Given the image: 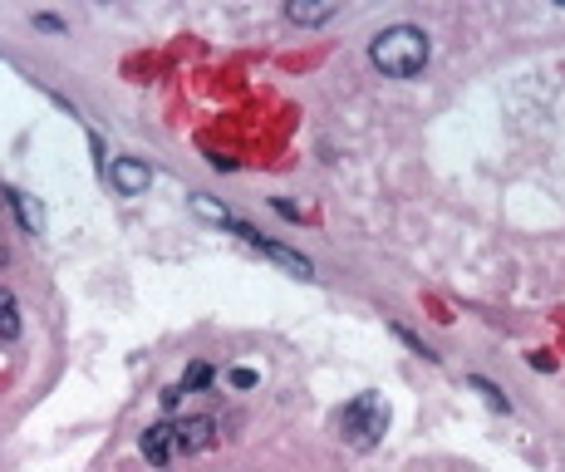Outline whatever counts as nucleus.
I'll return each mask as SVG.
<instances>
[{"label": "nucleus", "mask_w": 565, "mask_h": 472, "mask_svg": "<svg viewBox=\"0 0 565 472\" xmlns=\"http://www.w3.org/2000/svg\"><path fill=\"white\" fill-rule=\"evenodd\" d=\"M394 335H398V340H403V345H408V350H418V354H423V359H438V354L428 350V345H423V340H418L413 330H403V325H394Z\"/></svg>", "instance_id": "12"}, {"label": "nucleus", "mask_w": 565, "mask_h": 472, "mask_svg": "<svg viewBox=\"0 0 565 472\" xmlns=\"http://www.w3.org/2000/svg\"><path fill=\"white\" fill-rule=\"evenodd\" d=\"M285 20H290V25H325V20H335V5H310V0H290V5H285Z\"/></svg>", "instance_id": "7"}, {"label": "nucleus", "mask_w": 565, "mask_h": 472, "mask_svg": "<svg viewBox=\"0 0 565 472\" xmlns=\"http://www.w3.org/2000/svg\"><path fill=\"white\" fill-rule=\"evenodd\" d=\"M35 25H40V30H64V20H59V15H35Z\"/></svg>", "instance_id": "17"}, {"label": "nucleus", "mask_w": 565, "mask_h": 472, "mask_svg": "<svg viewBox=\"0 0 565 472\" xmlns=\"http://www.w3.org/2000/svg\"><path fill=\"white\" fill-rule=\"evenodd\" d=\"M158 404H163V413H177V409H182V384H168V389L158 394Z\"/></svg>", "instance_id": "13"}, {"label": "nucleus", "mask_w": 565, "mask_h": 472, "mask_svg": "<svg viewBox=\"0 0 565 472\" xmlns=\"http://www.w3.org/2000/svg\"><path fill=\"white\" fill-rule=\"evenodd\" d=\"M192 212H197V217H207V222H231V212H226L222 202H212V197H207V192H192Z\"/></svg>", "instance_id": "10"}, {"label": "nucleus", "mask_w": 565, "mask_h": 472, "mask_svg": "<svg viewBox=\"0 0 565 472\" xmlns=\"http://www.w3.org/2000/svg\"><path fill=\"white\" fill-rule=\"evenodd\" d=\"M15 335H20V305H15V295L0 286V345L15 340Z\"/></svg>", "instance_id": "8"}, {"label": "nucleus", "mask_w": 565, "mask_h": 472, "mask_svg": "<svg viewBox=\"0 0 565 472\" xmlns=\"http://www.w3.org/2000/svg\"><path fill=\"white\" fill-rule=\"evenodd\" d=\"M428 55H433V45H428V35H423L418 25H389V30H379V35L369 40V64L384 69L389 79H413V74H423Z\"/></svg>", "instance_id": "1"}, {"label": "nucleus", "mask_w": 565, "mask_h": 472, "mask_svg": "<svg viewBox=\"0 0 565 472\" xmlns=\"http://www.w3.org/2000/svg\"><path fill=\"white\" fill-rule=\"evenodd\" d=\"M339 428H344V443H349V448L369 453V448L384 438V428H389V404H384L379 394H359V399L344 409Z\"/></svg>", "instance_id": "2"}, {"label": "nucleus", "mask_w": 565, "mask_h": 472, "mask_svg": "<svg viewBox=\"0 0 565 472\" xmlns=\"http://www.w3.org/2000/svg\"><path fill=\"white\" fill-rule=\"evenodd\" d=\"M207 163H212L217 173H236V158H226V153H207Z\"/></svg>", "instance_id": "15"}, {"label": "nucleus", "mask_w": 565, "mask_h": 472, "mask_svg": "<svg viewBox=\"0 0 565 472\" xmlns=\"http://www.w3.org/2000/svg\"><path fill=\"white\" fill-rule=\"evenodd\" d=\"M467 384H472V389H477V394H482V399H487V409H497V413H511V399H507V394H502V389H497V384H492V379H482V374H472V379H467Z\"/></svg>", "instance_id": "9"}, {"label": "nucleus", "mask_w": 565, "mask_h": 472, "mask_svg": "<svg viewBox=\"0 0 565 472\" xmlns=\"http://www.w3.org/2000/svg\"><path fill=\"white\" fill-rule=\"evenodd\" d=\"M231 389H256V369H231Z\"/></svg>", "instance_id": "14"}, {"label": "nucleus", "mask_w": 565, "mask_h": 472, "mask_svg": "<svg viewBox=\"0 0 565 472\" xmlns=\"http://www.w3.org/2000/svg\"><path fill=\"white\" fill-rule=\"evenodd\" d=\"M276 212L290 217V222H300V207H295V202H285V197H276Z\"/></svg>", "instance_id": "16"}, {"label": "nucleus", "mask_w": 565, "mask_h": 472, "mask_svg": "<svg viewBox=\"0 0 565 472\" xmlns=\"http://www.w3.org/2000/svg\"><path fill=\"white\" fill-rule=\"evenodd\" d=\"M217 443V418L212 413H192L177 423V453H207Z\"/></svg>", "instance_id": "4"}, {"label": "nucleus", "mask_w": 565, "mask_h": 472, "mask_svg": "<svg viewBox=\"0 0 565 472\" xmlns=\"http://www.w3.org/2000/svg\"><path fill=\"white\" fill-rule=\"evenodd\" d=\"M212 384V364H187V374H182V394H197V389H207Z\"/></svg>", "instance_id": "11"}, {"label": "nucleus", "mask_w": 565, "mask_h": 472, "mask_svg": "<svg viewBox=\"0 0 565 472\" xmlns=\"http://www.w3.org/2000/svg\"><path fill=\"white\" fill-rule=\"evenodd\" d=\"M109 182L118 197H143L153 187V168L143 158H113L109 163Z\"/></svg>", "instance_id": "3"}, {"label": "nucleus", "mask_w": 565, "mask_h": 472, "mask_svg": "<svg viewBox=\"0 0 565 472\" xmlns=\"http://www.w3.org/2000/svg\"><path fill=\"white\" fill-rule=\"evenodd\" d=\"M5 202H10V212H15V222H20L25 232L45 236V207H40L35 197H25V192H10V187H5Z\"/></svg>", "instance_id": "6"}, {"label": "nucleus", "mask_w": 565, "mask_h": 472, "mask_svg": "<svg viewBox=\"0 0 565 472\" xmlns=\"http://www.w3.org/2000/svg\"><path fill=\"white\" fill-rule=\"evenodd\" d=\"M138 448H143V458L153 463V468H163V463H172L177 458V423H153L143 438H138Z\"/></svg>", "instance_id": "5"}]
</instances>
